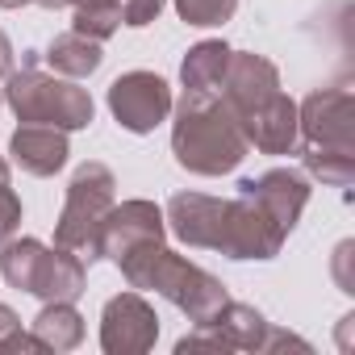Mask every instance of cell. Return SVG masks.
I'll return each instance as SVG.
<instances>
[{
	"label": "cell",
	"instance_id": "1",
	"mask_svg": "<svg viewBox=\"0 0 355 355\" xmlns=\"http://www.w3.org/2000/svg\"><path fill=\"white\" fill-rule=\"evenodd\" d=\"M171 155L193 175H226L234 171L251 146L239 125V113L222 101V92H189L171 105Z\"/></svg>",
	"mask_w": 355,
	"mask_h": 355
},
{
	"label": "cell",
	"instance_id": "2",
	"mask_svg": "<svg viewBox=\"0 0 355 355\" xmlns=\"http://www.w3.org/2000/svg\"><path fill=\"white\" fill-rule=\"evenodd\" d=\"M117 268H121V276H125L130 288H138V293L155 288L159 297H167L175 309H180L189 322H209V318L230 301L226 284H222L214 272H205L201 263H193V259H184V255L167 251L163 243L134 247Z\"/></svg>",
	"mask_w": 355,
	"mask_h": 355
},
{
	"label": "cell",
	"instance_id": "3",
	"mask_svg": "<svg viewBox=\"0 0 355 355\" xmlns=\"http://www.w3.org/2000/svg\"><path fill=\"white\" fill-rule=\"evenodd\" d=\"M42 55L38 51H26L21 55V71L13 67L5 76V105L17 113V121H34V125H55V130H88L92 117H96V105L88 96V88H80L76 80H63V76H46L42 67Z\"/></svg>",
	"mask_w": 355,
	"mask_h": 355
},
{
	"label": "cell",
	"instance_id": "4",
	"mask_svg": "<svg viewBox=\"0 0 355 355\" xmlns=\"http://www.w3.org/2000/svg\"><path fill=\"white\" fill-rule=\"evenodd\" d=\"M117 205V180L113 171L96 159L80 163L71 184H67V201H63V214L55 222V247H67L76 251L84 263H96L101 251H96V234H101V222L105 214Z\"/></svg>",
	"mask_w": 355,
	"mask_h": 355
},
{
	"label": "cell",
	"instance_id": "5",
	"mask_svg": "<svg viewBox=\"0 0 355 355\" xmlns=\"http://www.w3.org/2000/svg\"><path fill=\"white\" fill-rule=\"evenodd\" d=\"M297 146L355 155V96H351V88H318L297 105Z\"/></svg>",
	"mask_w": 355,
	"mask_h": 355
},
{
	"label": "cell",
	"instance_id": "6",
	"mask_svg": "<svg viewBox=\"0 0 355 355\" xmlns=\"http://www.w3.org/2000/svg\"><path fill=\"white\" fill-rule=\"evenodd\" d=\"M171 105L175 96L155 71H125L109 84V113L130 134H150L155 125H163L171 117Z\"/></svg>",
	"mask_w": 355,
	"mask_h": 355
},
{
	"label": "cell",
	"instance_id": "7",
	"mask_svg": "<svg viewBox=\"0 0 355 355\" xmlns=\"http://www.w3.org/2000/svg\"><path fill=\"white\" fill-rule=\"evenodd\" d=\"M284 239L288 234L268 218V209L255 197L234 193L226 201V222H222L218 255H226V259H276Z\"/></svg>",
	"mask_w": 355,
	"mask_h": 355
},
{
	"label": "cell",
	"instance_id": "8",
	"mask_svg": "<svg viewBox=\"0 0 355 355\" xmlns=\"http://www.w3.org/2000/svg\"><path fill=\"white\" fill-rule=\"evenodd\" d=\"M155 338H159V313L138 288H125L105 301L101 309V351L105 355H142L155 347Z\"/></svg>",
	"mask_w": 355,
	"mask_h": 355
},
{
	"label": "cell",
	"instance_id": "9",
	"mask_svg": "<svg viewBox=\"0 0 355 355\" xmlns=\"http://www.w3.org/2000/svg\"><path fill=\"white\" fill-rule=\"evenodd\" d=\"M167 239V222H163V209L155 201H121L105 214L101 222V234H96V251L101 259L109 263H121L134 247H146V243H163Z\"/></svg>",
	"mask_w": 355,
	"mask_h": 355
},
{
	"label": "cell",
	"instance_id": "10",
	"mask_svg": "<svg viewBox=\"0 0 355 355\" xmlns=\"http://www.w3.org/2000/svg\"><path fill=\"white\" fill-rule=\"evenodd\" d=\"M239 193L255 197L268 209V218L284 234H293L301 214H305V205H309V175L293 171V167H272L263 175H247V180H239Z\"/></svg>",
	"mask_w": 355,
	"mask_h": 355
},
{
	"label": "cell",
	"instance_id": "11",
	"mask_svg": "<svg viewBox=\"0 0 355 355\" xmlns=\"http://www.w3.org/2000/svg\"><path fill=\"white\" fill-rule=\"evenodd\" d=\"M167 234H175L184 247L197 251H218L222 243V222H226V201L209 193H175L163 209Z\"/></svg>",
	"mask_w": 355,
	"mask_h": 355
},
{
	"label": "cell",
	"instance_id": "12",
	"mask_svg": "<svg viewBox=\"0 0 355 355\" xmlns=\"http://www.w3.org/2000/svg\"><path fill=\"white\" fill-rule=\"evenodd\" d=\"M272 92H280V71L272 59L255 55V51H230V67H226V80H222V101L247 117L255 105H263Z\"/></svg>",
	"mask_w": 355,
	"mask_h": 355
},
{
	"label": "cell",
	"instance_id": "13",
	"mask_svg": "<svg viewBox=\"0 0 355 355\" xmlns=\"http://www.w3.org/2000/svg\"><path fill=\"white\" fill-rule=\"evenodd\" d=\"M247 146L263 150V155H293L297 150V101L280 88L272 92L263 105H255L247 117H239Z\"/></svg>",
	"mask_w": 355,
	"mask_h": 355
},
{
	"label": "cell",
	"instance_id": "14",
	"mask_svg": "<svg viewBox=\"0 0 355 355\" xmlns=\"http://www.w3.org/2000/svg\"><path fill=\"white\" fill-rule=\"evenodd\" d=\"M9 155L21 171L38 175V180H46V175L63 171L67 167V130H55V125H34V121H21L9 138Z\"/></svg>",
	"mask_w": 355,
	"mask_h": 355
},
{
	"label": "cell",
	"instance_id": "15",
	"mask_svg": "<svg viewBox=\"0 0 355 355\" xmlns=\"http://www.w3.org/2000/svg\"><path fill=\"white\" fill-rule=\"evenodd\" d=\"M84 284H88V263L67 247H46L30 297H38V301H80Z\"/></svg>",
	"mask_w": 355,
	"mask_h": 355
},
{
	"label": "cell",
	"instance_id": "16",
	"mask_svg": "<svg viewBox=\"0 0 355 355\" xmlns=\"http://www.w3.org/2000/svg\"><path fill=\"white\" fill-rule=\"evenodd\" d=\"M101 46H105V42H92V38L67 30V34H55V38H51V46H46L42 59H46L51 71L63 76V80H88V76H96L101 63H105V51H101Z\"/></svg>",
	"mask_w": 355,
	"mask_h": 355
},
{
	"label": "cell",
	"instance_id": "17",
	"mask_svg": "<svg viewBox=\"0 0 355 355\" xmlns=\"http://www.w3.org/2000/svg\"><path fill=\"white\" fill-rule=\"evenodd\" d=\"M30 334L46 351H76L84 343V318H80L76 301H46L42 313L30 322Z\"/></svg>",
	"mask_w": 355,
	"mask_h": 355
},
{
	"label": "cell",
	"instance_id": "18",
	"mask_svg": "<svg viewBox=\"0 0 355 355\" xmlns=\"http://www.w3.org/2000/svg\"><path fill=\"white\" fill-rule=\"evenodd\" d=\"M209 322H214L218 334L230 343V351H255V355H263V338H268V326H272V322H268L255 305L226 301Z\"/></svg>",
	"mask_w": 355,
	"mask_h": 355
},
{
	"label": "cell",
	"instance_id": "19",
	"mask_svg": "<svg viewBox=\"0 0 355 355\" xmlns=\"http://www.w3.org/2000/svg\"><path fill=\"white\" fill-rule=\"evenodd\" d=\"M226 67H230V46L222 38H205L197 42L184 63H180V80L189 92H222V80H226Z\"/></svg>",
	"mask_w": 355,
	"mask_h": 355
},
{
	"label": "cell",
	"instance_id": "20",
	"mask_svg": "<svg viewBox=\"0 0 355 355\" xmlns=\"http://www.w3.org/2000/svg\"><path fill=\"white\" fill-rule=\"evenodd\" d=\"M5 251H0V276L9 280V288H21L30 293L34 288V276H38V263L46 255V243L38 239H9V243H0Z\"/></svg>",
	"mask_w": 355,
	"mask_h": 355
},
{
	"label": "cell",
	"instance_id": "21",
	"mask_svg": "<svg viewBox=\"0 0 355 355\" xmlns=\"http://www.w3.org/2000/svg\"><path fill=\"white\" fill-rule=\"evenodd\" d=\"M301 163L313 180L330 184V189H347L355 180V155H343V150H309L301 146Z\"/></svg>",
	"mask_w": 355,
	"mask_h": 355
},
{
	"label": "cell",
	"instance_id": "22",
	"mask_svg": "<svg viewBox=\"0 0 355 355\" xmlns=\"http://www.w3.org/2000/svg\"><path fill=\"white\" fill-rule=\"evenodd\" d=\"M171 5H175V13H180L184 26H197V30L226 26L239 13V0H171Z\"/></svg>",
	"mask_w": 355,
	"mask_h": 355
},
{
	"label": "cell",
	"instance_id": "23",
	"mask_svg": "<svg viewBox=\"0 0 355 355\" xmlns=\"http://www.w3.org/2000/svg\"><path fill=\"white\" fill-rule=\"evenodd\" d=\"M71 30L84 34V38H92V42H109L121 30V9L117 5H109V9H76Z\"/></svg>",
	"mask_w": 355,
	"mask_h": 355
},
{
	"label": "cell",
	"instance_id": "24",
	"mask_svg": "<svg viewBox=\"0 0 355 355\" xmlns=\"http://www.w3.org/2000/svg\"><path fill=\"white\" fill-rule=\"evenodd\" d=\"M0 351H46L26 326H21V318L0 301Z\"/></svg>",
	"mask_w": 355,
	"mask_h": 355
},
{
	"label": "cell",
	"instance_id": "25",
	"mask_svg": "<svg viewBox=\"0 0 355 355\" xmlns=\"http://www.w3.org/2000/svg\"><path fill=\"white\" fill-rule=\"evenodd\" d=\"M21 230V197L9 189V180H0V243H9Z\"/></svg>",
	"mask_w": 355,
	"mask_h": 355
},
{
	"label": "cell",
	"instance_id": "26",
	"mask_svg": "<svg viewBox=\"0 0 355 355\" xmlns=\"http://www.w3.org/2000/svg\"><path fill=\"white\" fill-rule=\"evenodd\" d=\"M117 5H121V26L142 30V26L159 21V13H163L167 0H117Z\"/></svg>",
	"mask_w": 355,
	"mask_h": 355
},
{
	"label": "cell",
	"instance_id": "27",
	"mask_svg": "<svg viewBox=\"0 0 355 355\" xmlns=\"http://www.w3.org/2000/svg\"><path fill=\"white\" fill-rule=\"evenodd\" d=\"M347 255H351V243H343V247L334 251V276H338V288H343V293H355V284H351V276H347Z\"/></svg>",
	"mask_w": 355,
	"mask_h": 355
},
{
	"label": "cell",
	"instance_id": "28",
	"mask_svg": "<svg viewBox=\"0 0 355 355\" xmlns=\"http://www.w3.org/2000/svg\"><path fill=\"white\" fill-rule=\"evenodd\" d=\"M13 59H17V55H13V42L5 38V30H0V80L13 71Z\"/></svg>",
	"mask_w": 355,
	"mask_h": 355
},
{
	"label": "cell",
	"instance_id": "29",
	"mask_svg": "<svg viewBox=\"0 0 355 355\" xmlns=\"http://www.w3.org/2000/svg\"><path fill=\"white\" fill-rule=\"evenodd\" d=\"M71 9H109V5H117V0H67ZM121 9V5H117Z\"/></svg>",
	"mask_w": 355,
	"mask_h": 355
},
{
	"label": "cell",
	"instance_id": "30",
	"mask_svg": "<svg viewBox=\"0 0 355 355\" xmlns=\"http://www.w3.org/2000/svg\"><path fill=\"white\" fill-rule=\"evenodd\" d=\"M34 5H42V9H67V0H34Z\"/></svg>",
	"mask_w": 355,
	"mask_h": 355
},
{
	"label": "cell",
	"instance_id": "31",
	"mask_svg": "<svg viewBox=\"0 0 355 355\" xmlns=\"http://www.w3.org/2000/svg\"><path fill=\"white\" fill-rule=\"evenodd\" d=\"M21 5H30V0H0V9H21Z\"/></svg>",
	"mask_w": 355,
	"mask_h": 355
},
{
	"label": "cell",
	"instance_id": "32",
	"mask_svg": "<svg viewBox=\"0 0 355 355\" xmlns=\"http://www.w3.org/2000/svg\"><path fill=\"white\" fill-rule=\"evenodd\" d=\"M0 180H9V159L0 155Z\"/></svg>",
	"mask_w": 355,
	"mask_h": 355
},
{
	"label": "cell",
	"instance_id": "33",
	"mask_svg": "<svg viewBox=\"0 0 355 355\" xmlns=\"http://www.w3.org/2000/svg\"><path fill=\"white\" fill-rule=\"evenodd\" d=\"M0 105H5V96H0Z\"/></svg>",
	"mask_w": 355,
	"mask_h": 355
}]
</instances>
